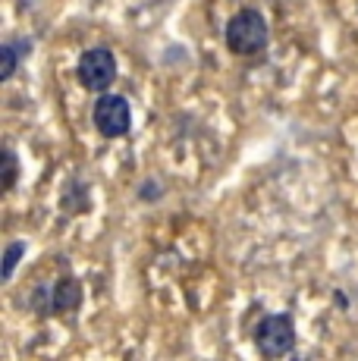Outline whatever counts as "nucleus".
Returning <instances> with one entry per match:
<instances>
[{"mask_svg": "<svg viewBox=\"0 0 358 361\" xmlns=\"http://www.w3.org/2000/svg\"><path fill=\"white\" fill-rule=\"evenodd\" d=\"M223 44L236 57H261L267 51V44H271V25H267L264 13L254 10V6H242L226 23Z\"/></svg>", "mask_w": 358, "mask_h": 361, "instance_id": "nucleus-1", "label": "nucleus"}, {"mask_svg": "<svg viewBox=\"0 0 358 361\" xmlns=\"http://www.w3.org/2000/svg\"><path fill=\"white\" fill-rule=\"evenodd\" d=\"M254 349L264 358H283L295 349V324L289 314H264L252 333Z\"/></svg>", "mask_w": 358, "mask_h": 361, "instance_id": "nucleus-2", "label": "nucleus"}, {"mask_svg": "<svg viewBox=\"0 0 358 361\" xmlns=\"http://www.w3.org/2000/svg\"><path fill=\"white\" fill-rule=\"evenodd\" d=\"M75 75H79L82 88L94 94H104L110 85L116 82V57L110 47H88L79 54L75 63Z\"/></svg>", "mask_w": 358, "mask_h": 361, "instance_id": "nucleus-3", "label": "nucleus"}, {"mask_svg": "<svg viewBox=\"0 0 358 361\" xmlns=\"http://www.w3.org/2000/svg\"><path fill=\"white\" fill-rule=\"evenodd\" d=\"M92 123L104 138H123L132 129V107L123 94H98L92 107Z\"/></svg>", "mask_w": 358, "mask_h": 361, "instance_id": "nucleus-4", "label": "nucleus"}, {"mask_svg": "<svg viewBox=\"0 0 358 361\" xmlns=\"http://www.w3.org/2000/svg\"><path fill=\"white\" fill-rule=\"evenodd\" d=\"M82 298H85L82 280L70 274L60 276L57 283H51V314H73V311H79Z\"/></svg>", "mask_w": 358, "mask_h": 361, "instance_id": "nucleus-5", "label": "nucleus"}, {"mask_svg": "<svg viewBox=\"0 0 358 361\" xmlns=\"http://www.w3.org/2000/svg\"><path fill=\"white\" fill-rule=\"evenodd\" d=\"M32 54V38H6L4 44H0V82H10L13 75H16L19 63H23L25 57Z\"/></svg>", "mask_w": 358, "mask_h": 361, "instance_id": "nucleus-6", "label": "nucleus"}, {"mask_svg": "<svg viewBox=\"0 0 358 361\" xmlns=\"http://www.w3.org/2000/svg\"><path fill=\"white\" fill-rule=\"evenodd\" d=\"M60 207L66 214H85L92 207V195H88V185L85 183H73L63 189V198H60Z\"/></svg>", "mask_w": 358, "mask_h": 361, "instance_id": "nucleus-7", "label": "nucleus"}, {"mask_svg": "<svg viewBox=\"0 0 358 361\" xmlns=\"http://www.w3.org/2000/svg\"><path fill=\"white\" fill-rule=\"evenodd\" d=\"M0 166H4V179H0V185H4V195H10L13 189H16L19 183V157L13 148H4V154H0Z\"/></svg>", "mask_w": 358, "mask_h": 361, "instance_id": "nucleus-8", "label": "nucleus"}, {"mask_svg": "<svg viewBox=\"0 0 358 361\" xmlns=\"http://www.w3.org/2000/svg\"><path fill=\"white\" fill-rule=\"evenodd\" d=\"M25 242L23 239H16V242H10L6 245V252H4V267H0V276H4L6 283L13 280V274H16V267H19V261H23V255H25Z\"/></svg>", "mask_w": 358, "mask_h": 361, "instance_id": "nucleus-9", "label": "nucleus"}, {"mask_svg": "<svg viewBox=\"0 0 358 361\" xmlns=\"http://www.w3.org/2000/svg\"><path fill=\"white\" fill-rule=\"evenodd\" d=\"M29 305L35 308L38 317H51V286H47V283H38L29 295Z\"/></svg>", "mask_w": 358, "mask_h": 361, "instance_id": "nucleus-10", "label": "nucleus"}]
</instances>
